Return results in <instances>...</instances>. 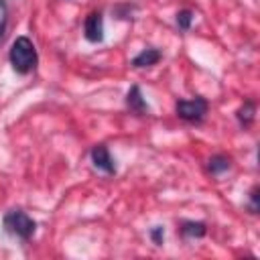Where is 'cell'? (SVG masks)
<instances>
[{
	"label": "cell",
	"instance_id": "12",
	"mask_svg": "<svg viewBox=\"0 0 260 260\" xmlns=\"http://www.w3.org/2000/svg\"><path fill=\"white\" fill-rule=\"evenodd\" d=\"M6 20H8V8H6V2H4V0H0V37L4 35Z\"/></svg>",
	"mask_w": 260,
	"mask_h": 260
},
{
	"label": "cell",
	"instance_id": "1",
	"mask_svg": "<svg viewBox=\"0 0 260 260\" xmlns=\"http://www.w3.org/2000/svg\"><path fill=\"white\" fill-rule=\"evenodd\" d=\"M10 65L16 73H28L37 65V49L28 37H16L10 47Z\"/></svg>",
	"mask_w": 260,
	"mask_h": 260
},
{
	"label": "cell",
	"instance_id": "6",
	"mask_svg": "<svg viewBox=\"0 0 260 260\" xmlns=\"http://www.w3.org/2000/svg\"><path fill=\"white\" fill-rule=\"evenodd\" d=\"M126 104H128V108H130L132 112H136V114L148 112V104L144 102V98H142L138 85H132V87H130V91H128V95H126Z\"/></svg>",
	"mask_w": 260,
	"mask_h": 260
},
{
	"label": "cell",
	"instance_id": "14",
	"mask_svg": "<svg viewBox=\"0 0 260 260\" xmlns=\"http://www.w3.org/2000/svg\"><path fill=\"white\" fill-rule=\"evenodd\" d=\"M250 201H252V205H250V209H252V213H256V209H258V187H254L252 189V193H250Z\"/></svg>",
	"mask_w": 260,
	"mask_h": 260
},
{
	"label": "cell",
	"instance_id": "9",
	"mask_svg": "<svg viewBox=\"0 0 260 260\" xmlns=\"http://www.w3.org/2000/svg\"><path fill=\"white\" fill-rule=\"evenodd\" d=\"M228 167H230V160H228L223 154H215V156L209 158V171H211L213 175H219V173L228 171Z\"/></svg>",
	"mask_w": 260,
	"mask_h": 260
},
{
	"label": "cell",
	"instance_id": "13",
	"mask_svg": "<svg viewBox=\"0 0 260 260\" xmlns=\"http://www.w3.org/2000/svg\"><path fill=\"white\" fill-rule=\"evenodd\" d=\"M150 236H152L154 244H160V242H162V238H165V230H162V228H154V230L150 232Z\"/></svg>",
	"mask_w": 260,
	"mask_h": 260
},
{
	"label": "cell",
	"instance_id": "8",
	"mask_svg": "<svg viewBox=\"0 0 260 260\" xmlns=\"http://www.w3.org/2000/svg\"><path fill=\"white\" fill-rule=\"evenodd\" d=\"M181 234L187 238H201V236H205V223L203 221H185L181 225Z\"/></svg>",
	"mask_w": 260,
	"mask_h": 260
},
{
	"label": "cell",
	"instance_id": "3",
	"mask_svg": "<svg viewBox=\"0 0 260 260\" xmlns=\"http://www.w3.org/2000/svg\"><path fill=\"white\" fill-rule=\"evenodd\" d=\"M177 116L187 120V122H199L207 114V102L203 98H193V100H179L177 106Z\"/></svg>",
	"mask_w": 260,
	"mask_h": 260
},
{
	"label": "cell",
	"instance_id": "10",
	"mask_svg": "<svg viewBox=\"0 0 260 260\" xmlns=\"http://www.w3.org/2000/svg\"><path fill=\"white\" fill-rule=\"evenodd\" d=\"M252 118H254V104H252V102H246V104L238 110V120H240L244 126H248V124L252 122Z\"/></svg>",
	"mask_w": 260,
	"mask_h": 260
},
{
	"label": "cell",
	"instance_id": "5",
	"mask_svg": "<svg viewBox=\"0 0 260 260\" xmlns=\"http://www.w3.org/2000/svg\"><path fill=\"white\" fill-rule=\"evenodd\" d=\"M91 160H93V165L100 169V171H104V173H116V167H114V160H112V156H110V150L106 148V144H98V146H93L91 148Z\"/></svg>",
	"mask_w": 260,
	"mask_h": 260
},
{
	"label": "cell",
	"instance_id": "4",
	"mask_svg": "<svg viewBox=\"0 0 260 260\" xmlns=\"http://www.w3.org/2000/svg\"><path fill=\"white\" fill-rule=\"evenodd\" d=\"M83 32H85V39L89 43H100L104 39V18H102V12L87 14V18L83 22Z\"/></svg>",
	"mask_w": 260,
	"mask_h": 260
},
{
	"label": "cell",
	"instance_id": "7",
	"mask_svg": "<svg viewBox=\"0 0 260 260\" xmlns=\"http://www.w3.org/2000/svg\"><path fill=\"white\" fill-rule=\"evenodd\" d=\"M160 51L158 49H144V51H140L134 59H132V65L134 67H150V65H154V63H158L160 61Z\"/></svg>",
	"mask_w": 260,
	"mask_h": 260
},
{
	"label": "cell",
	"instance_id": "11",
	"mask_svg": "<svg viewBox=\"0 0 260 260\" xmlns=\"http://www.w3.org/2000/svg\"><path fill=\"white\" fill-rule=\"evenodd\" d=\"M193 12L191 10H179L177 12V24H179V28H183V30H187V28H191V22H193Z\"/></svg>",
	"mask_w": 260,
	"mask_h": 260
},
{
	"label": "cell",
	"instance_id": "2",
	"mask_svg": "<svg viewBox=\"0 0 260 260\" xmlns=\"http://www.w3.org/2000/svg\"><path fill=\"white\" fill-rule=\"evenodd\" d=\"M4 228L8 234L20 238V240H30L35 230H37V223L32 217H28L24 211L20 209H10L6 215H4Z\"/></svg>",
	"mask_w": 260,
	"mask_h": 260
}]
</instances>
